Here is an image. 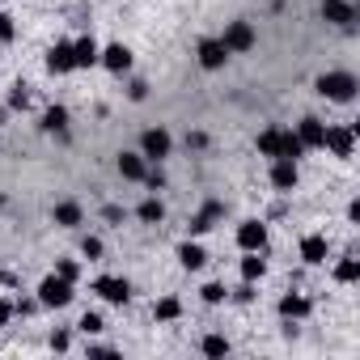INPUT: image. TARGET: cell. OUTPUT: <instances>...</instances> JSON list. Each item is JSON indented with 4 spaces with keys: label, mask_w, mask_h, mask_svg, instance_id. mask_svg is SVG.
Wrapping results in <instances>:
<instances>
[{
    "label": "cell",
    "mask_w": 360,
    "mask_h": 360,
    "mask_svg": "<svg viewBox=\"0 0 360 360\" xmlns=\"http://www.w3.org/2000/svg\"><path fill=\"white\" fill-rule=\"evenodd\" d=\"M314 89H318L322 98H330V102H352L360 85H356L352 72H322V77L314 81Z\"/></svg>",
    "instance_id": "1"
},
{
    "label": "cell",
    "mask_w": 360,
    "mask_h": 360,
    "mask_svg": "<svg viewBox=\"0 0 360 360\" xmlns=\"http://www.w3.org/2000/svg\"><path fill=\"white\" fill-rule=\"evenodd\" d=\"M72 301V280H64V276H47L43 284H39V305H47V309H64Z\"/></svg>",
    "instance_id": "2"
},
{
    "label": "cell",
    "mask_w": 360,
    "mask_h": 360,
    "mask_svg": "<svg viewBox=\"0 0 360 360\" xmlns=\"http://www.w3.org/2000/svg\"><path fill=\"white\" fill-rule=\"evenodd\" d=\"M221 43L229 47V56H242V51H250V47L259 43V34H255V26H250V22H229V26H225V34H221Z\"/></svg>",
    "instance_id": "3"
},
{
    "label": "cell",
    "mask_w": 360,
    "mask_h": 360,
    "mask_svg": "<svg viewBox=\"0 0 360 360\" xmlns=\"http://www.w3.org/2000/svg\"><path fill=\"white\" fill-rule=\"evenodd\" d=\"M94 292H98L102 301H110V305H127V301H131V284H127L123 276H98V280H94Z\"/></svg>",
    "instance_id": "4"
},
{
    "label": "cell",
    "mask_w": 360,
    "mask_h": 360,
    "mask_svg": "<svg viewBox=\"0 0 360 360\" xmlns=\"http://www.w3.org/2000/svg\"><path fill=\"white\" fill-rule=\"evenodd\" d=\"M169 148H174V140H169L165 127H148V131L140 136V153H144V161H161V157H169Z\"/></svg>",
    "instance_id": "5"
},
{
    "label": "cell",
    "mask_w": 360,
    "mask_h": 360,
    "mask_svg": "<svg viewBox=\"0 0 360 360\" xmlns=\"http://www.w3.org/2000/svg\"><path fill=\"white\" fill-rule=\"evenodd\" d=\"M322 148H330L335 157H352L356 131H352V127H326V131H322Z\"/></svg>",
    "instance_id": "6"
},
{
    "label": "cell",
    "mask_w": 360,
    "mask_h": 360,
    "mask_svg": "<svg viewBox=\"0 0 360 360\" xmlns=\"http://www.w3.org/2000/svg\"><path fill=\"white\" fill-rule=\"evenodd\" d=\"M322 18L330 22V26H356V5L352 0H322Z\"/></svg>",
    "instance_id": "7"
},
{
    "label": "cell",
    "mask_w": 360,
    "mask_h": 360,
    "mask_svg": "<svg viewBox=\"0 0 360 360\" xmlns=\"http://www.w3.org/2000/svg\"><path fill=\"white\" fill-rule=\"evenodd\" d=\"M195 56H200V68H208V72H217V68H225V60H229V47H225L221 39H204Z\"/></svg>",
    "instance_id": "8"
},
{
    "label": "cell",
    "mask_w": 360,
    "mask_h": 360,
    "mask_svg": "<svg viewBox=\"0 0 360 360\" xmlns=\"http://www.w3.org/2000/svg\"><path fill=\"white\" fill-rule=\"evenodd\" d=\"M238 246L263 255V246H267V225H263V221H242V225H238Z\"/></svg>",
    "instance_id": "9"
},
{
    "label": "cell",
    "mask_w": 360,
    "mask_h": 360,
    "mask_svg": "<svg viewBox=\"0 0 360 360\" xmlns=\"http://www.w3.org/2000/svg\"><path fill=\"white\" fill-rule=\"evenodd\" d=\"M98 64H102L106 72H127V68H131V51H127L123 43H110V47H102Z\"/></svg>",
    "instance_id": "10"
},
{
    "label": "cell",
    "mask_w": 360,
    "mask_h": 360,
    "mask_svg": "<svg viewBox=\"0 0 360 360\" xmlns=\"http://www.w3.org/2000/svg\"><path fill=\"white\" fill-rule=\"evenodd\" d=\"M221 217H225V204H221V200H208V204L191 217V233H208V229H217Z\"/></svg>",
    "instance_id": "11"
},
{
    "label": "cell",
    "mask_w": 360,
    "mask_h": 360,
    "mask_svg": "<svg viewBox=\"0 0 360 360\" xmlns=\"http://www.w3.org/2000/svg\"><path fill=\"white\" fill-rule=\"evenodd\" d=\"M297 178H301L297 174V161H276L271 165V187L276 191H297Z\"/></svg>",
    "instance_id": "12"
},
{
    "label": "cell",
    "mask_w": 360,
    "mask_h": 360,
    "mask_svg": "<svg viewBox=\"0 0 360 360\" xmlns=\"http://www.w3.org/2000/svg\"><path fill=\"white\" fill-rule=\"evenodd\" d=\"M322 131H326V123L314 119V115H305V119L297 123V140H301L305 148H322Z\"/></svg>",
    "instance_id": "13"
},
{
    "label": "cell",
    "mask_w": 360,
    "mask_h": 360,
    "mask_svg": "<svg viewBox=\"0 0 360 360\" xmlns=\"http://www.w3.org/2000/svg\"><path fill=\"white\" fill-rule=\"evenodd\" d=\"M314 305H309V297L305 292H284L280 297V318H288V322H297V318H305Z\"/></svg>",
    "instance_id": "14"
},
{
    "label": "cell",
    "mask_w": 360,
    "mask_h": 360,
    "mask_svg": "<svg viewBox=\"0 0 360 360\" xmlns=\"http://www.w3.org/2000/svg\"><path fill=\"white\" fill-rule=\"evenodd\" d=\"M98 56H102V47H98L89 34L72 43V64H77V68H94V64H98Z\"/></svg>",
    "instance_id": "15"
},
{
    "label": "cell",
    "mask_w": 360,
    "mask_h": 360,
    "mask_svg": "<svg viewBox=\"0 0 360 360\" xmlns=\"http://www.w3.org/2000/svg\"><path fill=\"white\" fill-rule=\"evenodd\" d=\"M326 238L322 233H309V238H301V259L309 263V267H318V263H326Z\"/></svg>",
    "instance_id": "16"
},
{
    "label": "cell",
    "mask_w": 360,
    "mask_h": 360,
    "mask_svg": "<svg viewBox=\"0 0 360 360\" xmlns=\"http://www.w3.org/2000/svg\"><path fill=\"white\" fill-rule=\"evenodd\" d=\"M119 174H123V178H131V183H144V174H148L144 153H123V157H119Z\"/></svg>",
    "instance_id": "17"
},
{
    "label": "cell",
    "mask_w": 360,
    "mask_h": 360,
    "mask_svg": "<svg viewBox=\"0 0 360 360\" xmlns=\"http://www.w3.org/2000/svg\"><path fill=\"white\" fill-rule=\"evenodd\" d=\"M47 68H51V72H60V77H64V72H72V68H77V64H72V43H56V47L47 51Z\"/></svg>",
    "instance_id": "18"
},
{
    "label": "cell",
    "mask_w": 360,
    "mask_h": 360,
    "mask_svg": "<svg viewBox=\"0 0 360 360\" xmlns=\"http://www.w3.org/2000/svg\"><path fill=\"white\" fill-rule=\"evenodd\" d=\"M178 263H183L187 271H200V267L208 263V250H204L200 242H183V246H178Z\"/></svg>",
    "instance_id": "19"
},
{
    "label": "cell",
    "mask_w": 360,
    "mask_h": 360,
    "mask_svg": "<svg viewBox=\"0 0 360 360\" xmlns=\"http://www.w3.org/2000/svg\"><path fill=\"white\" fill-rule=\"evenodd\" d=\"M43 131L47 136H64L68 131V110L64 106H47L43 110Z\"/></svg>",
    "instance_id": "20"
},
{
    "label": "cell",
    "mask_w": 360,
    "mask_h": 360,
    "mask_svg": "<svg viewBox=\"0 0 360 360\" xmlns=\"http://www.w3.org/2000/svg\"><path fill=\"white\" fill-rule=\"evenodd\" d=\"M301 153H305V144L297 140V131H284L280 127V153H276V161H297Z\"/></svg>",
    "instance_id": "21"
},
{
    "label": "cell",
    "mask_w": 360,
    "mask_h": 360,
    "mask_svg": "<svg viewBox=\"0 0 360 360\" xmlns=\"http://www.w3.org/2000/svg\"><path fill=\"white\" fill-rule=\"evenodd\" d=\"M56 225H64V229H72V225H81L85 221V212H81V204H72V200H64V204H56Z\"/></svg>",
    "instance_id": "22"
},
{
    "label": "cell",
    "mask_w": 360,
    "mask_h": 360,
    "mask_svg": "<svg viewBox=\"0 0 360 360\" xmlns=\"http://www.w3.org/2000/svg\"><path fill=\"white\" fill-rule=\"evenodd\" d=\"M136 217H140L144 225H161V221H165V204H161L157 195H148V200L136 208Z\"/></svg>",
    "instance_id": "23"
},
{
    "label": "cell",
    "mask_w": 360,
    "mask_h": 360,
    "mask_svg": "<svg viewBox=\"0 0 360 360\" xmlns=\"http://www.w3.org/2000/svg\"><path fill=\"white\" fill-rule=\"evenodd\" d=\"M178 314H183V301H178V297H161V301L153 305V318H157V322H174Z\"/></svg>",
    "instance_id": "24"
},
{
    "label": "cell",
    "mask_w": 360,
    "mask_h": 360,
    "mask_svg": "<svg viewBox=\"0 0 360 360\" xmlns=\"http://www.w3.org/2000/svg\"><path fill=\"white\" fill-rule=\"evenodd\" d=\"M263 271H267V263L259 259V250H246V259H242V280H263Z\"/></svg>",
    "instance_id": "25"
},
{
    "label": "cell",
    "mask_w": 360,
    "mask_h": 360,
    "mask_svg": "<svg viewBox=\"0 0 360 360\" xmlns=\"http://www.w3.org/2000/svg\"><path fill=\"white\" fill-rule=\"evenodd\" d=\"M259 153L276 161V153H280V127H267V131H259Z\"/></svg>",
    "instance_id": "26"
},
{
    "label": "cell",
    "mask_w": 360,
    "mask_h": 360,
    "mask_svg": "<svg viewBox=\"0 0 360 360\" xmlns=\"http://www.w3.org/2000/svg\"><path fill=\"white\" fill-rule=\"evenodd\" d=\"M335 280H339V284H356V280H360V259H339Z\"/></svg>",
    "instance_id": "27"
},
{
    "label": "cell",
    "mask_w": 360,
    "mask_h": 360,
    "mask_svg": "<svg viewBox=\"0 0 360 360\" xmlns=\"http://www.w3.org/2000/svg\"><path fill=\"white\" fill-rule=\"evenodd\" d=\"M204 356H229V339L225 335H204Z\"/></svg>",
    "instance_id": "28"
},
{
    "label": "cell",
    "mask_w": 360,
    "mask_h": 360,
    "mask_svg": "<svg viewBox=\"0 0 360 360\" xmlns=\"http://www.w3.org/2000/svg\"><path fill=\"white\" fill-rule=\"evenodd\" d=\"M9 106H13V110H26V106H30V94H26V85H22V81L9 89Z\"/></svg>",
    "instance_id": "29"
},
{
    "label": "cell",
    "mask_w": 360,
    "mask_h": 360,
    "mask_svg": "<svg viewBox=\"0 0 360 360\" xmlns=\"http://www.w3.org/2000/svg\"><path fill=\"white\" fill-rule=\"evenodd\" d=\"M56 276H64V280H72V284H77L81 263H77V259H60V263H56Z\"/></svg>",
    "instance_id": "30"
},
{
    "label": "cell",
    "mask_w": 360,
    "mask_h": 360,
    "mask_svg": "<svg viewBox=\"0 0 360 360\" xmlns=\"http://www.w3.org/2000/svg\"><path fill=\"white\" fill-rule=\"evenodd\" d=\"M81 255H85L89 263H98V259H102V238H85V242H81Z\"/></svg>",
    "instance_id": "31"
},
{
    "label": "cell",
    "mask_w": 360,
    "mask_h": 360,
    "mask_svg": "<svg viewBox=\"0 0 360 360\" xmlns=\"http://www.w3.org/2000/svg\"><path fill=\"white\" fill-rule=\"evenodd\" d=\"M77 326H81V330H85V335H98V330H102V326H106V322H102V314H85V318H81V322H77Z\"/></svg>",
    "instance_id": "32"
},
{
    "label": "cell",
    "mask_w": 360,
    "mask_h": 360,
    "mask_svg": "<svg viewBox=\"0 0 360 360\" xmlns=\"http://www.w3.org/2000/svg\"><path fill=\"white\" fill-rule=\"evenodd\" d=\"M13 34H18L13 18H9V13H0V43H13Z\"/></svg>",
    "instance_id": "33"
},
{
    "label": "cell",
    "mask_w": 360,
    "mask_h": 360,
    "mask_svg": "<svg viewBox=\"0 0 360 360\" xmlns=\"http://www.w3.org/2000/svg\"><path fill=\"white\" fill-rule=\"evenodd\" d=\"M204 301L208 305H221L225 301V284H204Z\"/></svg>",
    "instance_id": "34"
},
{
    "label": "cell",
    "mask_w": 360,
    "mask_h": 360,
    "mask_svg": "<svg viewBox=\"0 0 360 360\" xmlns=\"http://www.w3.org/2000/svg\"><path fill=\"white\" fill-rule=\"evenodd\" d=\"M144 187L161 191V187H165V174H161V169H148V174H144Z\"/></svg>",
    "instance_id": "35"
},
{
    "label": "cell",
    "mask_w": 360,
    "mask_h": 360,
    "mask_svg": "<svg viewBox=\"0 0 360 360\" xmlns=\"http://www.w3.org/2000/svg\"><path fill=\"white\" fill-rule=\"evenodd\" d=\"M127 94H131V102H144V94H148V85H144V81H131V85H127Z\"/></svg>",
    "instance_id": "36"
},
{
    "label": "cell",
    "mask_w": 360,
    "mask_h": 360,
    "mask_svg": "<svg viewBox=\"0 0 360 360\" xmlns=\"http://www.w3.org/2000/svg\"><path fill=\"white\" fill-rule=\"evenodd\" d=\"M187 148H208V136L204 131H187Z\"/></svg>",
    "instance_id": "37"
},
{
    "label": "cell",
    "mask_w": 360,
    "mask_h": 360,
    "mask_svg": "<svg viewBox=\"0 0 360 360\" xmlns=\"http://www.w3.org/2000/svg\"><path fill=\"white\" fill-rule=\"evenodd\" d=\"M102 217H106L110 225H119V221H123V208H119V204H106V208H102Z\"/></svg>",
    "instance_id": "38"
},
{
    "label": "cell",
    "mask_w": 360,
    "mask_h": 360,
    "mask_svg": "<svg viewBox=\"0 0 360 360\" xmlns=\"http://www.w3.org/2000/svg\"><path fill=\"white\" fill-rule=\"evenodd\" d=\"M68 343H72V339H68V330H56V335H51V347H56V352H64Z\"/></svg>",
    "instance_id": "39"
},
{
    "label": "cell",
    "mask_w": 360,
    "mask_h": 360,
    "mask_svg": "<svg viewBox=\"0 0 360 360\" xmlns=\"http://www.w3.org/2000/svg\"><path fill=\"white\" fill-rule=\"evenodd\" d=\"M9 318H13V305H9V301H0V326H9Z\"/></svg>",
    "instance_id": "40"
},
{
    "label": "cell",
    "mask_w": 360,
    "mask_h": 360,
    "mask_svg": "<svg viewBox=\"0 0 360 360\" xmlns=\"http://www.w3.org/2000/svg\"><path fill=\"white\" fill-rule=\"evenodd\" d=\"M0 123H5V106H0Z\"/></svg>",
    "instance_id": "41"
}]
</instances>
